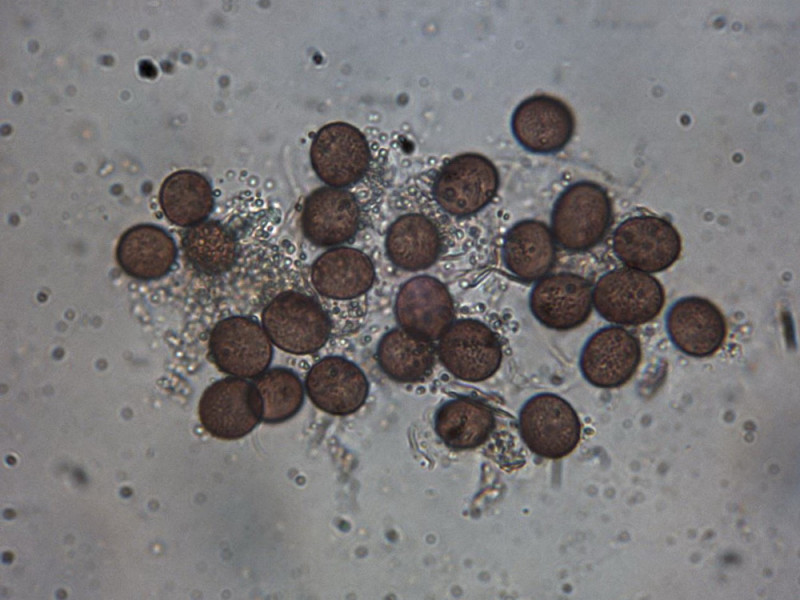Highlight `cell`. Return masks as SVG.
Segmentation results:
<instances>
[{
    "label": "cell",
    "instance_id": "6da1fadb",
    "mask_svg": "<svg viewBox=\"0 0 800 600\" xmlns=\"http://www.w3.org/2000/svg\"><path fill=\"white\" fill-rule=\"evenodd\" d=\"M612 219V201L607 191L595 182L579 181L568 186L556 200L551 232L565 250L582 252L603 240Z\"/></svg>",
    "mask_w": 800,
    "mask_h": 600
},
{
    "label": "cell",
    "instance_id": "7a4b0ae2",
    "mask_svg": "<svg viewBox=\"0 0 800 600\" xmlns=\"http://www.w3.org/2000/svg\"><path fill=\"white\" fill-rule=\"evenodd\" d=\"M592 303L606 321L638 326L661 312L665 294L655 277L626 267L608 271L598 279L592 290Z\"/></svg>",
    "mask_w": 800,
    "mask_h": 600
},
{
    "label": "cell",
    "instance_id": "3957f363",
    "mask_svg": "<svg viewBox=\"0 0 800 600\" xmlns=\"http://www.w3.org/2000/svg\"><path fill=\"white\" fill-rule=\"evenodd\" d=\"M262 325L269 339L283 351L310 354L326 343L330 320L312 297L296 291L277 295L262 313Z\"/></svg>",
    "mask_w": 800,
    "mask_h": 600
},
{
    "label": "cell",
    "instance_id": "277c9868",
    "mask_svg": "<svg viewBox=\"0 0 800 600\" xmlns=\"http://www.w3.org/2000/svg\"><path fill=\"white\" fill-rule=\"evenodd\" d=\"M498 186V170L488 158L464 153L442 165L433 181V196L444 212L464 217L489 204Z\"/></svg>",
    "mask_w": 800,
    "mask_h": 600
},
{
    "label": "cell",
    "instance_id": "5b68a950",
    "mask_svg": "<svg viewBox=\"0 0 800 600\" xmlns=\"http://www.w3.org/2000/svg\"><path fill=\"white\" fill-rule=\"evenodd\" d=\"M518 423L526 446L543 458H563L580 441L581 422L576 411L553 393H540L528 399L520 410Z\"/></svg>",
    "mask_w": 800,
    "mask_h": 600
},
{
    "label": "cell",
    "instance_id": "8992f818",
    "mask_svg": "<svg viewBox=\"0 0 800 600\" xmlns=\"http://www.w3.org/2000/svg\"><path fill=\"white\" fill-rule=\"evenodd\" d=\"M615 255L628 268L645 273L668 269L681 254V237L666 219L638 215L621 222L614 231Z\"/></svg>",
    "mask_w": 800,
    "mask_h": 600
},
{
    "label": "cell",
    "instance_id": "52a82bcc",
    "mask_svg": "<svg viewBox=\"0 0 800 600\" xmlns=\"http://www.w3.org/2000/svg\"><path fill=\"white\" fill-rule=\"evenodd\" d=\"M437 353L450 374L467 382H481L493 376L503 357L496 334L475 319L453 322L439 338Z\"/></svg>",
    "mask_w": 800,
    "mask_h": 600
},
{
    "label": "cell",
    "instance_id": "ba28073f",
    "mask_svg": "<svg viewBox=\"0 0 800 600\" xmlns=\"http://www.w3.org/2000/svg\"><path fill=\"white\" fill-rule=\"evenodd\" d=\"M371 156L365 135L346 122H332L320 128L310 148L316 175L336 188H345L361 180L370 168Z\"/></svg>",
    "mask_w": 800,
    "mask_h": 600
},
{
    "label": "cell",
    "instance_id": "9c48e42d",
    "mask_svg": "<svg viewBox=\"0 0 800 600\" xmlns=\"http://www.w3.org/2000/svg\"><path fill=\"white\" fill-rule=\"evenodd\" d=\"M198 412L204 429L223 440L246 436L261 420L254 384L239 377H226L208 386L200 398Z\"/></svg>",
    "mask_w": 800,
    "mask_h": 600
},
{
    "label": "cell",
    "instance_id": "30bf717a",
    "mask_svg": "<svg viewBox=\"0 0 800 600\" xmlns=\"http://www.w3.org/2000/svg\"><path fill=\"white\" fill-rule=\"evenodd\" d=\"M209 354L224 373L239 378L262 374L272 359V344L254 319L231 316L219 321L209 337Z\"/></svg>",
    "mask_w": 800,
    "mask_h": 600
},
{
    "label": "cell",
    "instance_id": "8fae6325",
    "mask_svg": "<svg viewBox=\"0 0 800 600\" xmlns=\"http://www.w3.org/2000/svg\"><path fill=\"white\" fill-rule=\"evenodd\" d=\"M641 361L638 338L620 326L596 331L585 343L580 355V370L593 386L618 388L635 374Z\"/></svg>",
    "mask_w": 800,
    "mask_h": 600
},
{
    "label": "cell",
    "instance_id": "7c38bea8",
    "mask_svg": "<svg viewBox=\"0 0 800 600\" xmlns=\"http://www.w3.org/2000/svg\"><path fill=\"white\" fill-rule=\"evenodd\" d=\"M511 128L518 143L526 150L554 153L564 148L573 136L574 115L567 104L550 95H535L515 109Z\"/></svg>",
    "mask_w": 800,
    "mask_h": 600
},
{
    "label": "cell",
    "instance_id": "4fadbf2b",
    "mask_svg": "<svg viewBox=\"0 0 800 600\" xmlns=\"http://www.w3.org/2000/svg\"><path fill=\"white\" fill-rule=\"evenodd\" d=\"M395 316L401 328L433 341L453 323V299L437 278L416 276L400 288L395 301Z\"/></svg>",
    "mask_w": 800,
    "mask_h": 600
},
{
    "label": "cell",
    "instance_id": "5bb4252c",
    "mask_svg": "<svg viewBox=\"0 0 800 600\" xmlns=\"http://www.w3.org/2000/svg\"><path fill=\"white\" fill-rule=\"evenodd\" d=\"M592 286L577 274L562 272L544 276L531 291L529 305L534 317L554 330H570L583 324L592 310Z\"/></svg>",
    "mask_w": 800,
    "mask_h": 600
},
{
    "label": "cell",
    "instance_id": "9a60e30c",
    "mask_svg": "<svg viewBox=\"0 0 800 600\" xmlns=\"http://www.w3.org/2000/svg\"><path fill=\"white\" fill-rule=\"evenodd\" d=\"M666 330L678 350L691 357L703 358L712 356L723 345L727 323L720 309L710 300L689 296L677 300L669 308Z\"/></svg>",
    "mask_w": 800,
    "mask_h": 600
},
{
    "label": "cell",
    "instance_id": "2e32d148",
    "mask_svg": "<svg viewBox=\"0 0 800 600\" xmlns=\"http://www.w3.org/2000/svg\"><path fill=\"white\" fill-rule=\"evenodd\" d=\"M360 206L344 188L324 186L311 192L302 208L305 237L317 246H334L350 240L360 225Z\"/></svg>",
    "mask_w": 800,
    "mask_h": 600
},
{
    "label": "cell",
    "instance_id": "e0dca14e",
    "mask_svg": "<svg viewBox=\"0 0 800 600\" xmlns=\"http://www.w3.org/2000/svg\"><path fill=\"white\" fill-rule=\"evenodd\" d=\"M306 392L312 403L332 415L356 412L365 402L369 384L362 370L353 362L328 356L308 372Z\"/></svg>",
    "mask_w": 800,
    "mask_h": 600
},
{
    "label": "cell",
    "instance_id": "ac0fdd59",
    "mask_svg": "<svg viewBox=\"0 0 800 600\" xmlns=\"http://www.w3.org/2000/svg\"><path fill=\"white\" fill-rule=\"evenodd\" d=\"M177 258L174 239L154 224H138L118 241L116 259L122 270L139 280L159 279L170 272Z\"/></svg>",
    "mask_w": 800,
    "mask_h": 600
},
{
    "label": "cell",
    "instance_id": "d6986e66",
    "mask_svg": "<svg viewBox=\"0 0 800 600\" xmlns=\"http://www.w3.org/2000/svg\"><path fill=\"white\" fill-rule=\"evenodd\" d=\"M374 278V266L369 257L350 247L326 251L311 268V280L316 291L335 300L361 296L371 288Z\"/></svg>",
    "mask_w": 800,
    "mask_h": 600
},
{
    "label": "cell",
    "instance_id": "ffe728a7",
    "mask_svg": "<svg viewBox=\"0 0 800 600\" xmlns=\"http://www.w3.org/2000/svg\"><path fill=\"white\" fill-rule=\"evenodd\" d=\"M503 261L517 278L534 281L543 278L556 257V242L548 226L538 220L516 223L505 236Z\"/></svg>",
    "mask_w": 800,
    "mask_h": 600
},
{
    "label": "cell",
    "instance_id": "44dd1931",
    "mask_svg": "<svg viewBox=\"0 0 800 600\" xmlns=\"http://www.w3.org/2000/svg\"><path fill=\"white\" fill-rule=\"evenodd\" d=\"M385 248L395 266L418 271L435 263L442 242L432 220L420 213H408L398 217L388 228Z\"/></svg>",
    "mask_w": 800,
    "mask_h": 600
},
{
    "label": "cell",
    "instance_id": "7402d4cb",
    "mask_svg": "<svg viewBox=\"0 0 800 600\" xmlns=\"http://www.w3.org/2000/svg\"><path fill=\"white\" fill-rule=\"evenodd\" d=\"M495 427L490 406L480 400L460 397L442 404L434 418L437 436L448 447L467 450L484 444Z\"/></svg>",
    "mask_w": 800,
    "mask_h": 600
},
{
    "label": "cell",
    "instance_id": "603a6c76",
    "mask_svg": "<svg viewBox=\"0 0 800 600\" xmlns=\"http://www.w3.org/2000/svg\"><path fill=\"white\" fill-rule=\"evenodd\" d=\"M435 354L432 341L401 327L384 334L377 348L380 368L402 383L424 381L433 370Z\"/></svg>",
    "mask_w": 800,
    "mask_h": 600
},
{
    "label": "cell",
    "instance_id": "cb8c5ba5",
    "mask_svg": "<svg viewBox=\"0 0 800 600\" xmlns=\"http://www.w3.org/2000/svg\"><path fill=\"white\" fill-rule=\"evenodd\" d=\"M159 202L165 217L181 227L204 221L214 206L212 187L207 178L192 170L173 172L163 181Z\"/></svg>",
    "mask_w": 800,
    "mask_h": 600
},
{
    "label": "cell",
    "instance_id": "d4e9b609",
    "mask_svg": "<svg viewBox=\"0 0 800 600\" xmlns=\"http://www.w3.org/2000/svg\"><path fill=\"white\" fill-rule=\"evenodd\" d=\"M182 248L187 261L207 275L227 271L237 258L234 233L217 220H204L190 226L184 232Z\"/></svg>",
    "mask_w": 800,
    "mask_h": 600
},
{
    "label": "cell",
    "instance_id": "484cf974",
    "mask_svg": "<svg viewBox=\"0 0 800 600\" xmlns=\"http://www.w3.org/2000/svg\"><path fill=\"white\" fill-rule=\"evenodd\" d=\"M257 391L261 420L281 423L297 414L304 401V388L299 377L285 368L264 371L253 382Z\"/></svg>",
    "mask_w": 800,
    "mask_h": 600
}]
</instances>
